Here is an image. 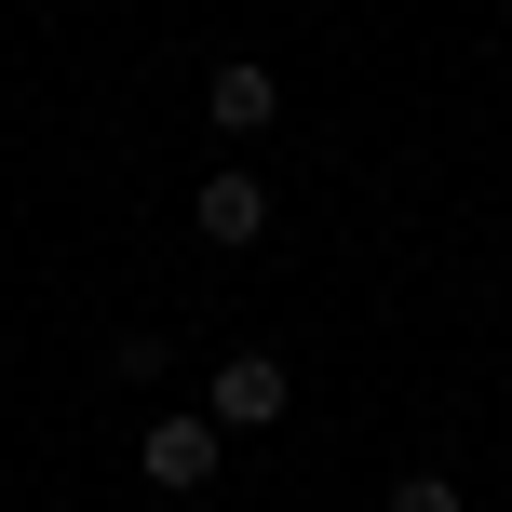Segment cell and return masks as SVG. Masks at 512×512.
Here are the masks:
<instances>
[{
  "mask_svg": "<svg viewBox=\"0 0 512 512\" xmlns=\"http://www.w3.org/2000/svg\"><path fill=\"white\" fill-rule=\"evenodd\" d=\"M216 445H230V432H216L203 405H162V418H149V445H135V472H149L162 499H203V486H216Z\"/></svg>",
  "mask_w": 512,
  "mask_h": 512,
  "instance_id": "cell-1",
  "label": "cell"
},
{
  "mask_svg": "<svg viewBox=\"0 0 512 512\" xmlns=\"http://www.w3.org/2000/svg\"><path fill=\"white\" fill-rule=\"evenodd\" d=\"M189 230H203L216 256H256L270 243V176H256V162H216V176L189 189Z\"/></svg>",
  "mask_w": 512,
  "mask_h": 512,
  "instance_id": "cell-2",
  "label": "cell"
},
{
  "mask_svg": "<svg viewBox=\"0 0 512 512\" xmlns=\"http://www.w3.org/2000/svg\"><path fill=\"white\" fill-rule=\"evenodd\" d=\"M283 405H297L283 351H230V364H216V391H203V418H216V432H270Z\"/></svg>",
  "mask_w": 512,
  "mask_h": 512,
  "instance_id": "cell-3",
  "label": "cell"
},
{
  "mask_svg": "<svg viewBox=\"0 0 512 512\" xmlns=\"http://www.w3.org/2000/svg\"><path fill=\"white\" fill-rule=\"evenodd\" d=\"M203 108H216V135H270V122H283V81L256 68V54H230V68L203 81Z\"/></svg>",
  "mask_w": 512,
  "mask_h": 512,
  "instance_id": "cell-4",
  "label": "cell"
},
{
  "mask_svg": "<svg viewBox=\"0 0 512 512\" xmlns=\"http://www.w3.org/2000/svg\"><path fill=\"white\" fill-rule=\"evenodd\" d=\"M108 378L149 391V378H162V337H149V324H122V337H108Z\"/></svg>",
  "mask_w": 512,
  "mask_h": 512,
  "instance_id": "cell-5",
  "label": "cell"
},
{
  "mask_svg": "<svg viewBox=\"0 0 512 512\" xmlns=\"http://www.w3.org/2000/svg\"><path fill=\"white\" fill-rule=\"evenodd\" d=\"M378 512H472V499H459V486H445V472H405V486H391Z\"/></svg>",
  "mask_w": 512,
  "mask_h": 512,
  "instance_id": "cell-6",
  "label": "cell"
},
{
  "mask_svg": "<svg viewBox=\"0 0 512 512\" xmlns=\"http://www.w3.org/2000/svg\"><path fill=\"white\" fill-rule=\"evenodd\" d=\"M499 405H512V378H499Z\"/></svg>",
  "mask_w": 512,
  "mask_h": 512,
  "instance_id": "cell-7",
  "label": "cell"
}]
</instances>
